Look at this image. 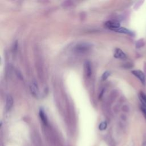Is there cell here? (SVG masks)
I'll use <instances>...</instances> for the list:
<instances>
[{
  "instance_id": "cell-2",
  "label": "cell",
  "mask_w": 146,
  "mask_h": 146,
  "mask_svg": "<svg viewBox=\"0 0 146 146\" xmlns=\"http://www.w3.org/2000/svg\"><path fill=\"white\" fill-rule=\"evenodd\" d=\"M132 73L141 81L142 84L145 85L146 82V77L143 72L140 71V70H133V71H132Z\"/></svg>"
},
{
  "instance_id": "cell-3",
  "label": "cell",
  "mask_w": 146,
  "mask_h": 146,
  "mask_svg": "<svg viewBox=\"0 0 146 146\" xmlns=\"http://www.w3.org/2000/svg\"><path fill=\"white\" fill-rule=\"evenodd\" d=\"M105 26L107 28L115 30L120 27V24L118 22L113 21H107L105 23Z\"/></svg>"
},
{
  "instance_id": "cell-12",
  "label": "cell",
  "mask_w": 146,
  "mask_h": 146,
  "mask_svg": "<svg viewBox=\"0 0 146 146\" xmlns=\"http://www.w3.org/2000/svg\"><path fill=\"white\" fill-rule=\"evenodd\" d=\"M107 124L106 122H103L99 124V129L101 130V131H103V130H104L107 128Z\"/></svg>"
},
{
  "instance_id": "cell-7",
  "label": "cell",
  "mask_w": 146,
  "mask_h": 146,
  "mask_svg": "<svg viewBox=\"0 0 146 146\" xmlns=\"http://www.w3.org/2000/svg\"><path fill=\"white\" fill-rule=\"evenodd\" d=\"M32 143L34 146H43L42 142L40 138L37 135L33 136L32 138Z\"/></svg>"
},
{
  "instance_id": "cell-14",
  "label": "cell",
  "mask_w": 146,
  "mask_h": 146,
  "mask_svg": "<svg viewBox=\"0 0 146 146\" xmlns=\"http://www.w3.org/2000/svg\"><path fill=\"white\" fill-rule=\"evenodd\" d=\"M140 98H141V99L143 101H144V102L145 103H146V95L145 94L143 93V92H141L140 93Z\"/></svg>"
},
{
  "instance_id": "cell-10",
  "label": "cell",
  "mask_w": 146,
  "mask_h": 146,
  "mask_svg": "<svg viewBox=\"0 0 146 146\" xmlns=\"http://www.w3.org/2000/svg\"><path fill=\"white\" fill-rule=\"evenodd\" d=\"M114 31H115V32L118 33H124L126 34H129V35H133V33H132L131 31L124 28V27H120L119 28L116 29V30H115Z\"/></svg>"
},
{
  "instance_id": "cell-4",
  "label": "cell",
  "mask_w": 146,
  "mask_h": 146,
  "mask_svg": "<svg viewBox=\"0 0 146 146\" xmlns=\"http://www.w3.org/2000/svg\"><path fill=\"white\" fill-rule=\"evenodd\" d=\"M30 89L32 94L35 97H37L39 95V89L37 84L35 82H32L30 86Z\"/></svg>"
},
{
  "instance_id": "cell-5",
  "label": "cell",
  "mask_w": 146,
  "mask_h": 146,
  "mask_svg": "<svg viewBox=\"0 0 146 146\" xmlns=\"http://www.w3.org/2000/svg\"><path fill=\"white\" fill-rule=\"evenodd\" d=\"M114 57L118 59H124L126 58V55L120 49H116L114 53Z\"/></svg>"
},
{
  "instance_id": "cell-9",
  "label": "cell",
  "mask_w": 146,
  "mask_h": 146,
  "mask_svg": "<svg viewBox=\"0 0 146 146\" xmlns=\"http://www.w3.org/2000/svg\"><path fill=\"white\" fill-rule=\"evenodd\" d=\"M13 105V99L10 95H8L6 98V108L8 110H9Z\"/></svg>"
},
{
  "instance_id": "cell-1",
  "label": "cell",
  "mask_w": 146,
  "mask_h": 146,
  "mask_svg": "<svg viewBox=\"0 0 146 146\" xmlns=\"http://www.w3.org/2000/svg\"><path fill=\"white\" fill-rule=\"evenodd\" d=\"M92 46L89 43H80L76 45L75 47V51H77L78 53H85L87 51H88L91 48Z\"/></svg>"
},
{
  "instance_id": "cell-11",
  "label": "cell",
  "mask_w": 146,
  "mask_h": 146,
  "mask_svg": "<svg viewBox=\"0 0 146 146\" xmlns=\"http://www.w3.org/2000/svg\"><path fill=\"white\" fill-rule=\"evenodd\" d=\"M145 45V42H144V39H140L139 40H138L137 41L136 44V47L137 48H140L142 47H143Z\"/></svg>"
},
{
  "instance_id": "cell-6",
  "label": "cell",
  "mask_w": 146,
  "mask_h": 146,
  "mask_svg": "<svg viewBox=\"0 0 146 146\" xmlns=\"http://www.w3.org/2000/svg\"><path fill=\"white\" fill-rule=\"evenodd\" d=\"M39 116H40V118L42 121V123H44V124L45 126H47L48 124V120H47V116L45 112V111L43 110L42 109H41L39 110Z\"/></svg>"
},
{
  "instance_id": "cell-15",
  "label": "cell",
  "mask_w": 146,
  "mask_h": 146,
  "mask_svg": "<svg viewBox=\"0 0 146 146\" xmlns=\"http://www.w3.org/2000/svg\"><path fill=\"white\" fill-rule=\"evenodd\" d=\"M141 110L146 117V105L145 104L143 103V104H142L141 106Z\"/></svg>"
},
{
  "instance_id": "cell-8",
  "label": "cell",
  "mask_w": 146,
  "mask_h": 146,
  "mask_svg": "<svg viewBox=\"0 0 146 146\" xmlns=\"http://www.w3.org/2000/svg\"><path fill=\"white\" fill-rule=\"evenodd\" d=\"M85 70L87 76L90 77L92 74V69L90 63L89 61L86 62L85 63Z\"/></svg>"
},
{
  "instance_id": "cell-13",
  "label": "cell",
  "mask_w": 146,
  "mask_h": 146,
  "mask_svg": "<svg viewBox=\"0 0 146 146\" xmlns=\"http://www.w3.org/2000/svg\"><path fill=\"white\" fill-rule=\"evenodd\" d=\"M110 72L109 71H106L104 72V73L102 75V80H106V79H107L108 77H109V76L110 75Z\"/></svg>"
}]
</instances>
